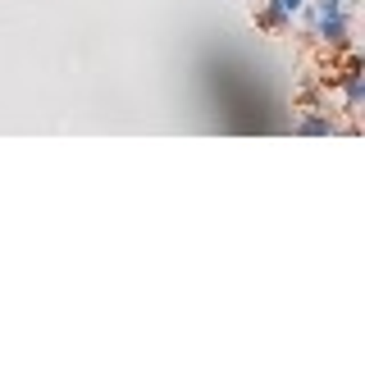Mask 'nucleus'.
I'll return each instance as SVG.
<instances>
[{
  "label": "nucleus",
  "mask_w": 365,
  "mask_h": 365,
  "mask_svg": "<svg viewBox=\"0 0 365 365\" xmlns=\"http://www.w3.org/2000/svg\"><path fill=\"white\" fill-rule=\"evenodd\" d=\"M351 14L356 9H334V14H315L311 19V37L334 46V51H347L351 46Z\"/></svg>",
  "instance_id": "obj_1"
},
{
  "label": "nucleus",
  "mask_w": 365,
  "mask_h": 365,
  "mask_svg": "<svg viewBox=\"0 0 365 365\" xmlns=\"http://www.w3.org/2000/svg\"><path fill=\"white\" fill-rule=\"evenodd\" d=\"M365 106V73H342V110L356 114Z\"/></svg>",
  "instance_id": "obj_3"
},
{
  "label": "nucleus",
  "mask_w": 365,
  "mask_h": 365,
  "mask_svg": "<svg viewBox=\"0 0 365 365\" xmlns=\"http://www.w3.org/2000/svg\"><path fill=\"white\" fill-rule=\"evenodd\" d=\"M256 23H260V28H269V32H283V28L292 23V14L279 5V0H265V9L256 14Z\"/></svg>",
  "instance_id": "obj_4"
},
{
  "label": "nucleus",
  "mask_w": 365,
  "mask_h": 365,
  "mask_svg": "<svg viewBox=\"0 0 365 365\" xmlns=\"http://www.w3.org/2000/svg\"><path fill=\"white\" fill-rule=\"evenodd\" d=\"M297 133H306V137H329V133H338V123L329 119V114H319V110H306L302 119L292 123Z\"/></svg>",
  "instance_id": "obj_2"
},
{
  "label": "nucleus",
  "mask_w": 365,
  "mask_h": 365,
  "mask_svg": "<svg viewBox=\"0 0 365 365\" xmlns=\"http://www.w3.org/2000/svg\"><path fill=\"white\" fill-rule=\"evenodd\" d=\"M279 5H283V9H288V14H297V9H302V5H306V0H279Z\"/></svg>",
  "instance_id": "obj_5"
}]
</instances>
